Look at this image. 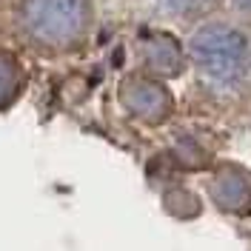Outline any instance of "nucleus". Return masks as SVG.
Wrapping results in <instances>:
<instances>
[{"instance_id": "20e7f679", "label": "nucleus", "mask_w": 251, "mask_h": 251, "mask_svg": "<svg viewBox=\"0 0 251 251\" xmlns=\"http://www.w3.org/2000/svg\"><path fill=\"white\" fill-rule=\"evenodd\" d=\"M169 6H174V9H180V12H186V9H197L203 0H166Z\"/></svg>"}, {"instance_id": "7ed1b4c3", "label": "nucleus", "mask_w": 251, "mask_h": 251, "mask_svg": "<svg viewBox=\"0 0 251 251\" xmlns=\"http://www.w3.org/2000/svg\"><path fill=\"white\" fill-rule=\"evenodd\" d=\"M12 86H15V69H12V63L0 57V100L6 94H12Z\"/></svg>"}, {"instance_id": "39448f33", "label": "nucleus", "mask_w": 251, "mask_h": 251, "mask_svg": "<svg viewBox=\"0 0 251 251\" xmlns=\"http://www.w3.org/2000/svg\"><path fill=\"white\" fill-rule=\"evenodd\" d=\"M231 3H234V6H240L243 12H251V0H231Z\"/></svg>"}, {"instance_id": "f257e3e1", "label": "nucleus", "mask_w": 251, "mask_h": 251, "mask_svg": "<svg viewBox=\"0 0 251 251\" xmlns=\"http://www.w3.org/2000/svg\"><path fill=\"white\" fill-rule=\"evenodd\" d=\"M191 54L205 77L217 86H231L246 75L249 66V40L237 29L208 26L191 40Z\"/></svg>"}, {"instance_id": "f03ea898", "label": "nucleus", "mask_w": 251, "mask_h": 251, "mask_svg": "<svg viewBox=\"0 0 251 251\" xmlns=\"http://www.w3.org/2000/svg\"><path fill=\"white\" fill-rule=\"evenodd\" d=\"M89 17L86 0H26L23 23L31 37L43 43H69L75 40Z\"/></svg>"}]
</instances>
